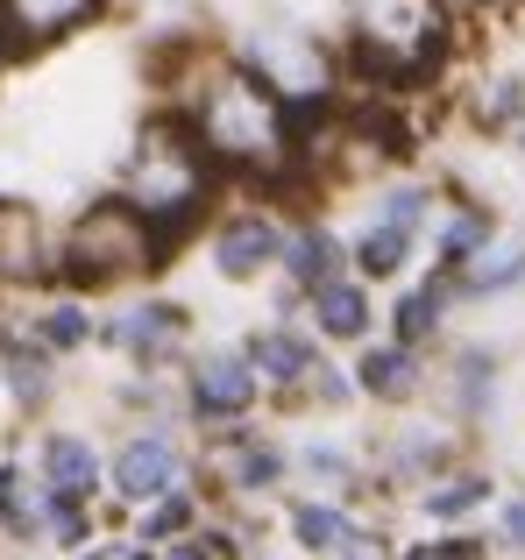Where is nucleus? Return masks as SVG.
Here are the masks:
<instances>
[{
    "instance_id": "nucleus-1",
    "label": "nucleus",
    "mask_w": 525,
    "mask_h": 560,
    "mask_svg": "<svg viewBox=\"0 0 525 560\" xmlns=\"http://www.w3.org/2000/svg\"><path fill=\"white\" fill-rule=\"evenodd\" d=\"M192 136L228 171H277L291 156V100L262 71H221L192 100Z\"/></svg>"
},
{
    "instance_id": "nucleus-2",
    "label": "nucleus",
    "mask_w": 525,
    "mask_h": 560,
    "mask_svg": "<svg viewBox=\"0 0 525 560\" xmlns=\"http://www.w3.org/2000/svg\"><path fill=\"white\" fill-rule=\"evenodd\" d=\"M207 164L213 156L199 150L192 128L150 121L136 136V150H128V164H121V199L171 242V234H185L199 220V206H207Z\"/></svg>"
},
{
    "instance_id": "nucleus-3",
    "label": "nucleus",
    "mask_w": 525,
    "mask_h": 560,
    "mask_svg": "<svg viewBox=\"0 0 525 560\" xmlns=\"http://www.w3.org/2000/svg\"><path fill=\"white\" fill-rule=\"evenodd\" d=\"M355 65L384 85H412L441 65L447 14L441 0H355Z\"/></svg>"
},
{
    "instance_id": "nucleus-4",
    "label": "nucleus",
    "mask_w": 525,
    "mask_h": 560,
    "mask_svg": "<svg viewBox=\"0 0 525 560\" xmlns=\"http://www.w3.org/2000/svg\"><path fill=\"white\" fill-rule=\"evenodd\" d=\"M164 248V234L136 213L128 199H100L71 220V234L57 242V270L71 284H121V277H142Z\"/></svg>"
},
{
    "instance_id": "nucleus-5",
    "label": "nucleus",
    "mask_w": 525,
    "mask_h": 560,
    "mask_svg": "<svg viewBox=\"0 0 525 560\" xmlns=\"http://www.w3.org/2000/svg\"><path fill=\"white\" fill-rule=\"evenodd\" d=\"M249 71H262L284 100H319L327 93V57H319L299 28H284V36L262 28V36H249Z\"/></svg>"
},
{
    "instance_id": "nucleus-6",
    "label": "nucleus",
    "mask_w": 525,
    "mask_h": 560,
    "mask_svg": "<svg viewBox=\"0 0 525 560\" xmlns=\"http://www.w3.org/2000/svg\"><path fill=\"white\" fill-rule=\"evenodd\" d=\"M171 482H178V447H171V433H136L114 454V497H128V504H156Z\"/></svg>"
},
{
    "instance_id": "nucleus-7",
    "label": "nucleus",
    "mask_w": 525,
    "mask_h": 560,
    "mask_svg": "<svg viewBox=\"0 0 525 560\" xmlns=\"http://www.w3.org/2000/svg\"><path fill=\"white\" fill-rule=\"evenodd\" d=\"M256 405V362L249 355H207L192 370V411L199 419H242Z\"/></svg>"
},
{
    "instance_id": "nucleus-8",
    "label": "nucleus",
    "mask_w": 525,
    "mask_h": 560,
    "mask_svg": "<svg viewBox=\"0 0 525 560\" xmlns=\"http://www.w3.org/2000/svg\"><path fill=\"white\" fill-rule=\"evenodd\" d=\"M277 256H284V234H277L262 213L228 220L221 242H213V262H221V277H256V270H270Z\"/></svg>"
},
{
    "instance_id": "nucleus-9",
    "label": "nucleus",
    "mask_w": 525,
    "mask_h": 560,
    "mask_svg": "<svg viewBox=\"0 0 525 560\" xmlns=\"http://www.w3.org/2000/svg\"><path fill=\"white\" fill-rule=\"evenodd\" d=\"M50 242H43V228H36V213L28 206H14V199H0V277L8 284H22V277H43L50 270Z\"/></svg>"
},
{
    "instance_id": "nucleus-10",
    "label": "nucleus",
    "mask_w": 525,
    "mask_h": 560,
    "mask_svg": "<svg viewBox=\"0 0 525 560\" xmlns=\"http://www.w3.org/2000/svg\"><path fill=\"white\" fill-rule=\"evenodd\" d=\"M43 490L50 497H71V504H85V497L100 490V454L85 447V440H71V433H50L43 440Z\"/></svg>"
},
{
    "instance_id": "nucleus-11",
    "label": "nucleus",
    "mask_w": 525,
    "mask_h": 560,
    "mask_svg": "<svg viewBox=\"0 0 525 560\" xmlns=\"http://www.w3.org/2000/svg\"><path fill=\"white\" fill-rule=\"evenodd\" d=\"M178 334H185L178 305H136V313L107 319V348H121V355H156V348L178 341Z\"/></svg>"
},
{
    "instance_id": "nucleus-12",
    "label": "nucleus",
    "mask_w": 525,
    "mask_h": 560,
    "mask_svg": "<svg viewBox=\"0 0 525 560\" xmlns=\"http://www.w3.org/2000/svg\"><path fill=\"white\" fill-rule=\"evenodd\" d=\"M93 8L100 0H0V22L22 43H50V36H65V28H79Z\"/></svg>"
},
{
    "instance_id": "nucleus-13",
    "label": "nucleus",
    "mask_w": 525,
    "mask_h": 560,
    "mask_svg": "<svg viewBox=\"0 0 525 560\" xmlns=\"http://www.w3.org/2000/svg\"><path fill=\"white\" fill-rule=\"evenodd\" d=\"M291 533H299V547H305V553H370V547H376V539L362 533L355 518H341L334 504H299Z\"/></svg>"
},
{
    "instance_id": "nucleus-14",
    "label": "nucleus",
    "mask_w": 525,
    "mask_h": 560,
    "mask_svg": "<svg viewBox=\"0 0 525 560\" xmlns=\"http://www.w3.org/2000/svg\"><path fill=\"white\" fill-rule=\"evenodd\" d=\"M313 319L334 341H362V334H370V291L348 284V277H327V284L313 291Z\"/></svg>"
},
{
    "instance_id": "nucleus-15",
    "label": "nucleus",
    "mask_w": 525,
    "mask_h": 560,
    "mask_svg": "<svg viewBox=\"0 0 525 560\" xmlns=\"http://www.w3.org/2000/svg\"><path fill=\"white\" fill-rule=\"evenodd\" d=\"M242 355H249L256 376H270V383H305V370H319V362H313V341H305V334H291V327L256 334Z\"/></svg>"
},
{
    "instance_id": "nucleus-16",
    "label": "nucleus",
    "mask_w": 525,
    "mask_h": 560,
    "mask_svg": "<svg viewBox=\"0 0 525 560\" xmlns=\"http://www.w3.org/2000/svg\"><path fill=\"white\" fill-rule=\"evenodd\" d=\"M284 270H291V284H299V291H319L327 277H341V242L319 234V228L291 234V242H284Z\"/></svg>"
},
{
    "instance_id": "nucleus-17",
    "label": "nucleus",
    "mask_w": 525,
    "mask_h": 560,
    "mask_svg": "<svg viewBox=\"0 0 525 560\" xmlns=\"http://www.w3.org/2000/svg\"><path fill=\"white\" fill-rule=\"evenodd\" d=\"M355 383L370 397H412V383H419V362H412V348L405 341H390V348H370V355L355 362Z\"/></svg>"
},
{
    "instance_id": "nucleus-18",
    "label": "nucleus",
    "mask_w": 525,
    "mask_h": 560,
    "mask_svg": "<svg viewBox=\"0 0 525 560\" xmlns=\"http://www.w3.org/2000/svg\"><path fill=\"white\" fill-rule=\"evenodd\" d=\"M405 256H412V228L376 213V228H362V242H355V270L362 277H398Z\"/></svg>"
},
{
    "instance_id": "nucleus-19",
    "label": "nucleus",
    "mask_w": 525,
    "mask_h": 560,
    "mask_svg": "<svg viewBox=\"0 0 525 560\" xmlns=\"http://www.w3.org/2000/svg\"><path fill=\"white\" fill-rule=\"evenodd\" d=\"M483 248H490V213H483V206H469V213H455L441 228V262H447V270H469Z\"/></svg>"
},
{
    "instance_id": "nucleus-20",
    "label": "nucleus",
    "mask_w": 525,
    "mask_h": 560,
    "mask_svg": "<svg viewBox=\"0 0 525 560\" xmlns=\"http://www.w3.org/2000/svg\"><path fill=\"white\" fill-rule=\"evenodd\" d=\"M441 305H447V277H433L427 291L398 299V341H405V348H419L433 327H441Z\"/></svg>"
},
{
    "instance_id": "nucleus-21",
    "label": "nucleus",
    "mask_w": 525,
    "mask_h": 560,
    "mask_svg": "<svg viewBox=\"0 0 525 560\" xmlns=\"http://www.w3.org/2000/svg\"><path fill=\"white\" fill-rule=\"evenodd\" d=\"M228 476H235L242 490H270V482L284 476V447H270V440H242V447L228 454Z\"/></svg>"
},
{
    "instance_id": "nucleus-22",
    "label": "nucleus",
    "mask_w": 525,
    "mask_h": 560,
    "mask_svg": "<svg viewBox=\"0 0 525 560\" xmlns=\"http://www.w3.org/2000/svg\"><path fill=\"white\" fill-rule=\"evenodd\" d=\"M0 362H8V383L36 405V397H43V370H50V348H28V341H14V334L0 327Z\"/></svg>"
},
{
    "instance_id": "nucleus-23",
    "label": "nucleus",
    "mask_w": 525,
    "mask_h": 560,
    "mask_svg": "<svg viewBox=\"0 0 525 560\" xmlns=\"http://www.w3.org/2000/svg\"><path fill=\"white\" fill-rule=\"evenodd\" d=\"M36 511H50V490H43V504H36V490H28V476L22 468H0V518H8V533H36Z\"/></svg>"
},
{
    "instance_id": "nucleus-24",
    "label": "nucleus",
    "mask_w": 525,
    "mask_h": 560,
    "mask_svg": "<svg viewBox=\"0 0 525 560\" xmlns=\"http://www.w3.org/2000/svg\"><path fill=\"white\" fill-rule=\"evenodd\" d=\"M483 497H490L483 476H447L441 490H427V511H433V518H462V511H476Z\"/></svg>"
},
{
    "instance_id": "nucleus-25",
    "label": "nucleus",
    "mask_w": 525,
    "mask_h": 560,
    "mask_svg": "<svg viewBox=\"0 0 525 560\" xmlns=\"http://www.w3.org/2000/svg\"><path fill=\"white\" fill-rule=\"evenodd\" d=\"M518 277H525V242L490 248V262H476V270H469V291H504V284H518Z\"/></svg>"
},
{
    "instance_id": "nucleus-26",
    "label": "nucleus",
    "mask_w": 525,
    "mask_h": 560,
    "mask_svg": "<svg viewBox=\"0 0 525 560\" xmlns=\"http://www.w3.org/2000/svg\"><path fill=\"white\" fill-rule=\"evenodd\" d=\"M36 334H43V348H79L93 327H85L79 305H57V313H43V327H36Z\"/></svg>"
},
{
    "instance_id": "nucleus-27",
    "label": "nucleus",
    "mask_w": 525,
    "mask_h": 560,
    "mask_svg": "<svg viewBox=\"0 0 525 560\" xmlns=\"http://www.w3.org/2000/svg\"><path fill=\"white\" fill-rule=\"evenodd\" d=\"M384 220H398V228H419V220H427V191L419 185H398L384 199Z\"/></svg>"
},
{
    "instance_id": "nucleus-28",
    "label": "nucleus",
    "mask_w": 525,
    "mask_h": 560,
    "mask_svg": "<svg viewBox=\"0 0 525 560\" xmlns=\"http://www.w3.org/2000/svg\"><path fill=\"white\" fill-rule=\"evenodd\" d=\"M185 525H192V504H185V497H156V518H150V539H171V533H185Z\"/></svg>"
},
{
    "instance_id": "nucleus-29",
    "label": "nucleus",
    "mask_w": 525,
    "mask_h": 560,
    "mask_svg": "<svg viewBox=\"0 0 525 560\" xmlns=\"http://www.w3.org/2000/svg\"><path fill=\"white\" fill-rule=\"evenodd\" d=\"M483 397H490V355H462V405L483 411Z\"/></svg>"
},
{
    "instance_id": "nucleus-30",
    "label": "nucleus",
    "mask_w": 525,
    "mask_h": 560,
    "mask_svg": "<svg viewBox=\"0 0 525 560\" xmlns=\"http://www.w3.org/2000/svg\"><path fill=\"white\" fill-rule=\"evenodd\" d=\"M455 553H483V539L455 533V539H427V547H419V560H455Z\"/></svg>"
},
{
    "instance_id": "nucleus-31",
    "label": "nucleus",
    "mask_w": 525,
    "mask_h": 560,
    "mask_svg": "<svg viewBox=\"0 0 525 560\" xmlns=\"http://www.w3.org/2000/svg\"><path fill=\"white\" fill-rule=\"evenodd\" d=\"M504 533H512V547H525V504L504 511Z\"/></svg>"
}]
</instances>
